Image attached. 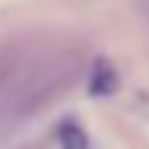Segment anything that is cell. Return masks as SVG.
<instances>
[{"label":"cell","mask_w":149,"mask_h":149,"mask_svg":"<svg viewBox=\"0 0 149 149\" xmlns=\"http://www.w3.org/2000/svg\"><path fill=\"white\" fill-rule=\"evenodd\" d=\"M115 87H118V74H115V68H112L109 62H96V68H93V74H90V93L106 96V93H112Z\"/></svg>","instance_id":"cell-1"},{"label":"cell","mask_w":149,"mask_h":149,"mask_svg":"<svg viewBox=\"0 0 149 149\" xmlns=\"http://www.w3.org/2000/svg\"><path fill=\"white\" fill-rule=\"evenodd\" d=\"M59 143H62V149H90L87 134H84L81 124H74V121H65L62 127H59Z\"/></svg>","instance_id":"cell-2"}]
</instances>
